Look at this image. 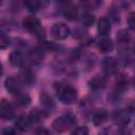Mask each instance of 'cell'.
<instances>
[{
	"mask_svg": "<svg viewBox=\"0 0 135 135\" xmlns=\"http://www.w3.org/2000/svg\"><path fill=\"white\" fill-rule=\"evenodd\" d=\"M11 44V38L4 33H0V49H6Z\"/></svg>",
	"mask_w": 135,
	"mask_h": 135,
	"instance_id": "obj_22",
	"label": "cell"
},
{
	"mask_svg": "<svg viewBox=\"0 0 135 135\" xmlns=\"http://www.w3.org/2000/svg\"><path fill=\"white\" fill-rule=\"evenodd\" d=\"M28 117H30V119H31L32 122H40V121H42L46 117V114L43 111H41V110L35 109L34 111L31 112V114H30Z\"/></svg>",
	"mask_w": 135,
	"mask_h": 135,
	"instance_id": "obj_18",
	"label": "cell"
},
{
	"mask_svg": "<svg viewBox=\"0 0 135 135\" xmlns=\"http://www.w3.org/2000/svg\"><path fill=\"white\" fill-rule=\"evenodd\" d=\"M113 47H114V45H113V41L110 39V38H108V37H105V38H102L101 40H100V42H99V44H98V49H99V51L101 52V53H110V52H112L113 51Z\"/></svg>",
	"mask_w": 135,
	"mask_h": 135,
	"instance_id": "obj_16",
	"label": "cell"
},
{
	"mask_svg": "<svg viewBox=\"0 0 135 135\" xmlns=\"http://www.w3.org/2000/svg\"><path fill=\"white\" fill-rule=\"evenodd\" d=\"M113 119L119 126H127L131 120V115L128 110L121 109V110L116 111L113 114Z\"/></svg>",
	"mask_w": 135,
	"mask_h": 135,
	"instance_id": "obj_6",
	"label": "cell"
},
{
	"mask_svg": "<svg viewBox=\"0 0 135 135\" xmlns=\"http://www.w3.org/2000/svg\"><path fill=\"white\" fill-rule=\"evenodd\" d=\"M129 83H130L129 77H128L127 75H124V74L119 75V76L117 77V79H116V84H117V86H118L120 90H126V89H128Z\"/></svg>",
	"mask_w": 135,
	"mask_h": 135,
	"instance_id": "obj_19",
	"label": "cell"
},
{
	"mask_svg": "<svg viewBox=\"0 0 135 135\" xmlns=\"http://www.w3.org/2000/svg\"><path fill=\"white\" fill-rule=\"evenodd\" d=\"M82 21H83L84 25L91 26V25H93V23H94V21H95V17H94L93 14H91V13H89V12H85V13L83 14V16H82Z\"/></svg>",
	"mask_w": 135,
	"mask_h": 135,
	"instance_id": "obj_21",
	"label": "cell"
},
{
	"mask_svg": "<svg viewBox=\"0 0 135 135\" xmlns=\"http://www.w3.org/2000/svg\"><path fill=\"white\" fill-rule=\"evenodd\" d=\"M22 24L25 28L30 31H37L40 28V21L37 17L35 16H27L23 19Z\"/></svg>",
	"mask_w": 135,
	"mask_h": 135,
	"instance_id": "obj_9",
	"label": "cell"
},
{
	"mask_svg": "<svg viewBox=\"0 0 135 135\" xmlns=\"http://www.w3.org/2000/svg\"><path fill=\"white\" fill-rule=\"evenodd\" d=\"M1 74H2V64L0 63V76H1Z\"/></svg>",
	"mask_w": 135,
	"mask_h": 135,
	"instance_id": "obj_30",
	"label": "cell"
},
{
	"mask_svg": "<svg viewBox=\"0 0 135 135\" xmlns=\"http://www.w3.org/2000/svg\"><path fill=\"white\" fill-rule=\"evenodd\" d=\"M117 40L120 41V42H128L129 41V35H128V32L127 31H120L117 35Z\"/></svg>",
	"mask_w": 135,
	"mask_h": 135,
	"instance_id": "obj_25",
	"label": "cell"
},
{
	"mask_svg": "<svg viewBox=\"0 0 135 135\" xmlns=\"http://www.w3.org/2000/svg\"><path fill=\"white\" fill-rule=\"evenodd\" d=\"M70 34L69 26L63 22H57L51 27V35L53 38L57 40H63L65 39Z\"/></svg>",
	"mask_w": 135,
	"mask_h": 135,
	"instance_id": "obj_3",
	"label": "cell"
},
{
	"mask_svg": "<svg viewBox=\"0 0 135 135\" xmlns=\"http://www.w3.org/2000/svg\"><path fill=\"white\" fill-rule=\"evenodd\" d=\"M108 119V112L104 109H96L92 114V121L95 126L102 124Z\"/></svg>",
	"mask_w": 135,
	"mask_h": 135,
	"instance_id": "obj_7",
	"label": "cell"
},
{
	"mask_svg": "<svg viewBox=\"0 0 135 135\" xmlns=\"http://www.w3.org/2000/svg\"><path fill=\"white\" fill-rule=\"evenodd\" d=\"M9 61L15 66H23L25 62V58L23 54L19 51H14L9 55Z\"/></svg>",
	"mask_w": 135,
	"mask_h": 135,
	"instance_id": "obj_12",
	"label": "cell"
},
{
	"mask_svg": "<svg viewBox=\"0 0 135 135\" xmlns=\"http://www.w3.org/2000/svg\"><path fill=\"white\" fill-rule=\"evenodd\" d=\"M72 135H89V130L84 126H79L73 130Z\"/></svg>",
	"mask_w": 135,
	"mask_h": 135,
	"instance_id": "obj_24",
	"label": "cell"
},
{
	"mask_svg": "<svg viewBox=\"0 0 135 135\" xmlns=\"http://www.w3.org/2000/svg\"><path fill=\"white\" fill-rule=\"evenodd\" d=\"M14 115L15 111L12 103L6 99H2L0 101V116L4 119H12Z\"/></svg>",
	"mask_w": 135,
	"mask_h": 135,
	"instance_id": "obj_5",
	"label": "cell"
},
{
	"mask_svg": "<svg viewBox=\"0 0 135 135\" xmlns=\"http://www.w3.org/2000/svg\"><path fill=\"white\" fill-rule=\"evenodd\" d=\"M63 16L68 19V20H75L78 16V9L74 4H66L63 7Z\"/></svg>",
	"mask_w": 135,
	"mask_h": 135,
	"instance_id": "obj_13",
	"label": "cell"
},
{
	"mask_svg": "<svg viewBox=\"0 0 135 135\" xmlns=\"http://www.w3.org/2000/svg\"><path fill=\"white\" fill-rule=\"evenodd\" d=\"M4 85H5V89L12 94H19L20 93L21 82H20V79L15 77V76L7 77L4 81Z\"/></svg>",
	"mask_w": 135,
	"mask_h": 135,
	"instance_id": "obj_4",
	"label": "cell"
},
{
	"mask_svg": "<svg viewBox=\"0 0 135 135\" xmlns=\"http://www.w3.org/2000/svg\"><path fill=\"white\" fill-rule=\"evenodd\" d=\"M24 5L27 7L28 11L34 12V11H37V9L40 8L41 2L40 1H37V0H27V1L24 2Z\"/></svg>",
	"mask_w": 135,
	"mask_h": 135,
	"instance_id": "obj_20",
	"label": "cell"
},
{
	"mask_svg": "<svg viewBox=\"0 0 135 135\" xmlns=\"http://www.w3.org/2000/svg\"><path fill=\"white\" fill-rule=\"evenodd\" d=\"M105 84H107V78L102 75H96L89 81V85L93 90H101L105 86Z\"/></svg>",
	"mask_w": 135,
	"mask_h": 135,
	"instance_id": "obj_10",
	"label": "cell"
},
{
	"mask_svg": "<svg viewBox=\"0 0 135 135\" xmlns=\"http://www.w3.org/2000/svg\"><path fill=\"white\" fill-rule=\"evenodd\" d=\"M58 99L64 104H72L77 100L78 94L76 89L64 82H57L54 85Z\"/></svg>",
	"mask_w": 135,
	"mask_h": 135,
	"instance_id": "obj_1",
	"label": "cell"
},
{
	"mask_svg": "<svg viewBox=\"0 0 135 135\" xmlns=\"http://www.w3.org/2000/svg\"><path fill=\"white\" fill-rule=\"evenodd\" d=\"M102 66L107 73L113 74V73L117 72V70H118V62L113 57H105L102 60Z\"/></svg>",
	"mask_w": 135,
	"mask_h": 135,
	"instance_id": "obj_8",
	"label": "cell"
},
{
	"mask_svg": "<svg viewBox=\"0 0 135 135\" xmlns=\"http://www.w3.org/2000/svg\"><path fill=\"white\" fill-rule=\"evenodd\" d=\"M118 135H132V133H131V131L129 130V129H120L119 131H118Z\"/></svg>",
	"mask_w": 135,
	"mask_h": 135,
	"instance_id": "obj_29",
	"label": "cell"
},
{
	"mask_svg": "<svg viewBox=\"0 0 135 135\" xmlns=\"http://www.w3.org/2000/svg\"><path fill=\"white\" fill-rule=\"evenodd\" d=\"M2 135H16V133H15V131L13 129L6 128V129H4L2 131Z\"/></svg>",
	"mask_w": 135,
	"mask_h": 135,
	"instance_id": "obj_28",
	"label": "cell"
},
{
	"mask_svg": "<svg viewBox=\"0 0 135 135\" xmlns=\"http://www.w3.org/2000/svg\"><path fill=\"white\" fill-rule=\"evenodd\" d=\"M43 59V53L41 50L35 47V49H32L28 53V60L34 63V64H38L42 61Z\"/></svg>",
	"mask_w": 135,
	"mask_h": 135,
	"instance_id": "obj_15",
	"label": "cell"
},
{
	"mask_svg": "<svg viewBox=\"0 0 135 135\" xmlns=\"http://www.w3.org/2000/svg\"><path fill=\"white\" fill-rule=\"evenodd\" d=\"M41 102L43 103V104H45V105H53V102H52V99L46 95V94H43L42 96H41Z\"/></svg>",
	"mask_w": 135,
	"mask_h": 135,
	"instance_id": "obj_26",
	"label": "cell"
},
{
	"mask_svg": "<svg viewBox=\"0 0 135 135\" xmlns=\"http://www.w3.org/2000/svg\"><path fill=\"white\" fill-rule=\"evenodd\" d=\"M97 30H98V33L100 35H107L110 30H111V25H110V21L108 18L105 17H101L99 20H98V23H97Z\"/></svg>",
	"mask_w": 135,
	"mask_h": 135,
	"instance_id": "obj_14",
	"label": "cell"
},
{
	"mask_svg": "<svg viewBox=\"0 0 135 135\" xmlns=\"http://www.w3.org/2000/svg\"><path fill=\"white\" fill-rule=\"evenodd\" d=\"M134 13H131L130 14V16H129V18H128V23H129V25H130V27L131 28H133L134 27Z\"/></svg>",
	"mask_w": 135,
	"mask_h": 135,
	"instance_id": "obj_27",
	"label": "cell"
},
{
	"mask_svg": "<svg viewBox=\"0 0 135 135\" xmlns=\"http://www.w3.org/2000/svg\"><path fill=\"white\" fill-rule=\"evenodd\" d=\"M20 78L23 82L27 83V84H31L34 80H35V75L34 73L32 72L31 69L28 68H23L20 72Z\"/></svg>",
	"mask_w": 135,
	"mask_h": 135,
	"instance_id": "obj_17",
	"label": "cell"
},
{
	"mask_svg": "<svg viewBox=\"0 0 135 135\" xmlns=\"http://www.w3.org/2000/svg\"><path fill=\"white\" fill-rule=\"evenodd\" d=\"M15 126H16V128L18 130H20L22 132H25V131H28L30 130V128L32 126V121H31V119H30L28 116L22 115V116H20V117L17 118V120L15 122Z\"/></svg>",
	"mask_w": 135,
	"mask_h": 135,
	"instance_id": "obj_11",
	"label": "cell"
},
{
	"mask_svg": "<svg viewBox=\"0 0 135 135\" xmlns=\"http://www.w3.org/2000/svg\"><path fill=\"white\" fill-rule=\"evenodd\" d=\"M74 123V117L71 116L70 114H65L63 116H60L58 118H56L53 121V129L57 132H64L65 130H68L72 124Z\"/></svg>",
	"mask_w": 135,
	"mask_h": 135,
	"instance_id": "obj_2",
	"label": "cell"
},
{
	"mask_svg": "<svg viewBox=\"0 0 135 135\" xmlns=\"http://www.w3.org/2000/svg\"><path fill=\"white\" fill-rule=\"evenodd\" d=\"M18 95V97H17V103L18 104H21V105H27L28 103H30V101H31V99H30V97L27 96V95H25V94H17Z\"/></svg>",
	"mask_w": 135,
	"mask_h": 135,
	"instance_id": "obj_23",
	"label": "cell"
}]
</instances>
